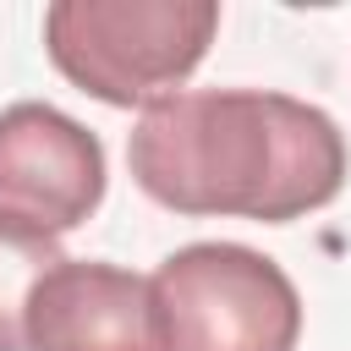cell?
Listing matches in <instances>:
<instances>
[{"label":"cell","instance_id":"8992f818","mask_svg":"<svg viewBox=\"0 0 351 351\" xmlns=\"http://www.w3.org/2000/svg\"><path fill=\"white\" fill-rule=\"evenodd\" d=\"M55 263H66L55 236L0 219V351H27V302Z\"/></svg>","mask_w":351,"mask_h":351},{"label":"cell","instance_id":"7a4b0ae2","mask_svg":"<svg viewBox=\"0 0 351 351\" xmlns=\"http://www.w3.org/2000/svg\"><path fill=\"white\" fill-rule=\"evenodd\" d=\"M214 33V0H55L44 11L55 71L115 110L170 99V88L197 71Z\"/></svg>","mask_w":351,"mask_h":351},{"label":"cell","instance_id":"3957f363","mask_svg":"<svg viewBox=\"0 0 351 351\" xmlns=\"http://www.w3.org/2000/svg\"><path fill=\"white\" fill-rule=\"evenodd\" d=\"M170 351H296L302 296L291 274L241 241H192L154 269Z\"/></svg>","mask_w":351,"mask_h":351},{"label":"cell","instance_id":"277c9868","mask_svg":"<svg viewBox=\"0 0 351 351\" xmlns=\"http://www.w3.org/2000/svg\"><path fill=\"white\" fill-rule=\"evenodd\" d=\"M99 197L104 148L82 121L38 99L0 110V219L66 236L99 208Z\"/></svg>","mask_w":351,"mask_h":351},{"label":"cell","instance_id":"5b68a950","mask_svg":"<svg viewBox=\"0 0 351 351\" xmlns=\"http://www.w3.org/2000/svg\"><path fill=\"white\" fill-rule=\"evenodd\" d=\"M27 351H170L154 280L99 258L55 263L27 302Z\"/></svg>","mask_w":351,"mask_h":351},{"label":"cell","instance_id":"6da1fadb","mask_svg":"<svg viewBox=\"0 0 351 351\" xmlns=\"http://www.w3.org/2000/svg\"><path fill=\"white\" fill-rule=\"evenodd\" d=\"M132 181L176 214L291 225L346 186L335 115L269 88H192L154 99L126 137Z\"/></svg>","mask_w":351,"mask_h":351}]
</instances>
